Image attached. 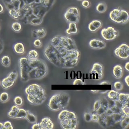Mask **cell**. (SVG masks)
Masks as SVG:
<instances>
[{"mask_svg": "<svg viewBox=\"0 0 129 129\" xmlns=\"http://www.w3.org/2000/svg\"><path fill=\"white\" fill-rule=\"evenodd\" d=\"M113 86L117 91H120L123 88V84L121 82L119 81L115 82L113 84Z\"/></svg>", "mask_w": 129, "mask_h": 129, "instance_id": "cell-33", "label": "cell"}, {"mask_svg": "<svg viewBox=\"0 0 129 129\" xmlns=\"http://www.w3.org/2000/svg\"><path fill=\"white\" fill-rule=\"evenodd\" d=\"M107 6L104 2H99L96 6V10L99 13H103L106 11Z\"/></svg>", "mask_w": 129, "mask_h": 129, "instance_id": "cell-23", "label": "cell"}, {"mask_svg": "<svg viewBox=\"0 0 129 129\" xmlns=\"http://www.w3.org/2000/svg\"><path fill=\"white\" fill-rule=\"evenodd\" d=\"M118 94L119 93L116 91L111 90L107 93V97L110 100L113 101H116L118 99Z\"/></svg>", "mask_w": 129, "mask_h": 129, "instance_id": "cell-24", "label": "cell"}, {"mask_svg": "<svg viewBox=\"0 0 129 129\" xmlns=\"http://www.w3.org/2000/svg\"><path fill=\"white\" fill-rule=\"evenodd\" d=\"M9 99V95L8 93L4 92L0 94V101L2 102H7Z\"/></svg>", "mask_w": 129, "mask_h": 129, "instance_id": "cell-30", "label": "cell"}, {"mask_svg": "<svg viewBox=\"0 0 129 129\" xmlns=\"http://www.w3.org/2000/svg\"><path fill=\"white\" fill-rule=\"evenodd\" d=\"M27 110L23 108H20L16 105L13 106L8 113V115L10 117L16 119L25 118Z\"/></svg>", "mask_w": 129, "mask_h": 129, "instance_id": "cell-10", "label": "cell"}, {"mask_svg": "<svg viewBox=\"0 0 129 129\" xmlns=\"http://www.w3.org/2000/svg\"><path fill=\"white\" fill-rule=\"evenodd\" d=\"M99 117V116L97 114L93 112L91 114V121H93L94 122H98Z\"/></svg>", "mask_w": 129, "mask_h": 129, "instance_id": "cell-38", "label": "cell"}, {"mask_svg": "<svg viewBox=\"0 0 129 129\" xmlns=\"http://www.w3.org/2000/svg\"><path fill=\"white\" fill-rule=\"evenodd\" d=\"M38 52L35 50H30L28 54V58L31 59H35L38 58Z\"/></svg>", "mask_w": 129, "mask_h": 129, "instance_id": "cell-27", "label": "cell"}, {"mask_svg": "<svg viewBox=\"0 0 129 129\" xmlns=\"http://www.w3.org/2000/svg\"><path fill=\"white\" fill-rule=\"evenodd\" d=\"M27 100L33 105H40L46 99V94L44 88L37 84H32L25 89Z\"/></svg>", "mask_w": 129, "mask_h": 129, "instance_id": "cell-3", "label": "cell"}, {"mask_svg": "<svg viewBox=\"0 0 129 129\" xmlns=\"http://www.w3.org/2000/svg\"><path fill=\"white\" fill-rule=\"evenodd\" d=\"M82 6L85 8H88L90 7L91 5V3L88 0H83L82 2Z\"/></svg>", "mask_w": 129, "mask_h": 129, "instance_id": "cell-37", "label": "cell"}, {"mask_svg": "<svg viewBox=\"0 0 129 129\" xmlns=\"http://www.w3.org/2000/svg\"><path fill=\"white\" fill-rule=\"evenodd\" d=\"M1 62L2 64L4 67H9L11 63V60L9 56H8V55L3 56L1 59Z\"/></svg>", "mask_w": 129, "mask_h": 129, "instance_id": "cell-26", "label": "cell"}, {"mask_svg": "<svg viewBox=\"0 0 129 129\" xmlns=\"http://www.w3.org/2000/svg\"><path fill=\"white\" fill-rule=\"evenodd\" d=\"M50 43L70 50L77 49L74 41L71 38L67 36H55L51 40Z\"/></svg>", "mask_w": 129, "mask_h": 129, "instance_id": "cell-7", "label": "cell"}, {"mask_svg": "<svg viewBox=\"0 0 129 129\" xmlns=\"http://www.w3.org/2000/svg\"><path fill=\"white\" fill-rule=\"evenodd\" d=\"M78 1H82V0H78Z\"/></svg>", "mask_w": 129, "mask_h": 129, "instance_id": "cell-48", "label": "cell"}, {"mask_svg": "<svg viewBox=\"0 0 129 129\" xmlns=\"http://www.w3.org/2000/svg\"><path fill=\"white\" fill-rule=\"evenodd\" d=\"M3 10H4L3 7V6L0 4V13H2V12H3Z\"/></svg>", "mask_w": 129, "mask_h": 129, "instance_id": "cell-45", "label": "cell"}, {"mask_svg": "<svg viewBox=\"0 0 129 129\" xmlns=\"http://www.w3.org/2000/svg\"><path fill=\"white\" fill-rule=\"evenodd\" d=\"M85 82L81 79H76L73 82V85H84Z\"/></svg>", "mask_w": 129, "mask_h": 129, "instance_id": "cell-40", "label": "cell"}, {"mask_svg": "<svg viewBox=\"0 0 129 129\" xmlns=\"http://www.w3.org/2000/svg\"><path fill=\"white\" fill-rule=\"evenodd\" d=\"M28 122L31 123H34L36 122L37 118L36 116L31 112H30L29 110H27V114L25 118Z\"/></svg>", "mask_w": 129, "mask_h": 129, "instance_id": "cell-25", "label": "cell"}, {"mask_svg": "<svg viewBox=\"0 0 129 129\" xmlns=\"http://www.w3.org/2000/svg\"><path fill=\"white\" fill-rule=\"evenodd\" d=\"M20 74L22 80L27 81L31 79H40L48 73V68L46 63L38 58L29 59L22 57L19 60Z\"/></svg>", "mask_w": 129, "mask_h": 129, "instance_id": "cell-2", "label": "cell"}, {"mask_svg": "<svg viewBox=\"0 0 129 129\" xmlns=\"http://www.w3.org/2000/svg\"><path fill=\"white\" fill-rule=\"evenodd\" d=\"M44 53L50 62L62 68H72L77 66L80 55L78 49L70 50L50 42L45 47Z\"/></svg>", "mask_w": 129, "mask_h": 129, "instance_id": "cell-1", "label": "cell"}, {"mask_svg": "<svg viewBox=\"0 0 129 129\" xmlns=\"http://www.w3.org/2000/svg\"><path fill=\"white\" fill-rule=\"evenodd\" d=\"M120 122V126L123 129L127 128L129 126V116L123 115Z\"/></svg>", "mask_w": 129, "mask_h": 129, "instance_id": "cell-22", "label": "cell"}, {"mask_svg": "<svg viewBox=\"0 0 129 129\" xmlns=\"http://www.w3.org/2000/svg\"><path fill=\"white\" fill-rule=\"evenodd\" d=\"M60 124L64 129H75L78 125V119L76 114L73 111L63 110L58 116Z\"/></svg>", "mask_w": 129, "mask_h": 129, "instance_id": "cell-5", "label": "cell"}, {"mask_svg": "<svg viewBox=\"0 0 129 129\" xmlns=\"http://www.w3.org/2000/svg\"><path fill=\"white\" fill-rule=\"evenodd\" d=\"M123 72V69L121 66L119 64L115 65L113 69V74L116 79H120L122 77Z\"/></svg>", "mask_w": 129, "mask_h": 129, "instance_id": "cell-18", "label": "cell"}, {"mask_svg": "<svg viewBox=\"0 0 129 129\" xmlns=\"http://www.w3.org/2000/svg\"><path fill=\"white\" fill-rule=\"evenodd\" d=\"M80 12L78 8L72 7L69 8L64 14L66 20L69 23H77L79 20Z\"/></svg>", "mask_w": 129, "mask_h": 129, "instance_id": "cell-9", "label": "cell"}, {"mask_svg": "<svg viewBox=\"0 0 129 129\" xmlns=\"http://www.w3.org/2000/svg\"><path fill=\"white\" fill-rule=\"evenodd\" d=\"M114 54L118 57L126 59L129 57V46L125 43H122L114 50Z\"/></svg>", "mask_w": 129, "mask_h": 129, "instance_id": "cell-11", "label": "cell"}, {"mask_svg": "<svg viewBox=\"0 0 129 129\" xmlns=\"http://www.w3.org/2000/svg\"><path fill=\"white\" fill-rule=\"evenodd\" d=\"M12 28L14 31L19 32L22 29V26L20 23L18 22H15L12 25Z\"/></svg>", "mask_w": 129, "mask_h": 129, "instance_id": "cell-28", "label": "cell"}, {"mask_svg": "<svg viewBox=\"0 0 129 129\" xmlns=\"http://www.w3.org/2000/svg\"><path fill=\"white\" fill-rule=\"evenodd\" d=\"M14 50L16 53L19 54H23L25 52L24 45L22 43H17L14 45Z\"/></svg>", "mask_w": 129, "mask_h": 129, "instance_id": "cell-21", "label": "cell"}, {"mask_svg": "<svg viewBox=\"0 0 129 129\" xmlns=\"http://www.w3.org/2000/svg\"><path fill=\"white\" fill-rule=\"evenodd\" d=\"M124 67H125V69H126V71H129V62H127L125 63Z\"/></svg>", "mask_w": 129, "mask_h": 129, "instance_id": "cell-43", "label": "cell"}, {"mask_svg": "<svg viewBox=\"0 0 129 129\" xmlns=\"http://www.w3.org/2000/svg\"><path fill=\"white\" fill-rule=\"evenodd\" d=\"M84 119L87 122L91 121V114L90 113L85 112L84 113Z\"/></svg>", "mask_w": 129, "mask_h": 129, "instance_id": "cell-39", "label": "cell"}, {"mask_svg": "<svg viewBox=\"0 0 129 129\" xmlns=\"http://www.w3.org/2000/svg\"><path fill=\"white\" fill-rule=\"evenodd\" d=\"M18 74L17 72L13 71L9 74L8 76L5 78L1 82V85L3 88L8 89L13 85L17 78Z\"/></svg>", "mask_w": 129, "mask_h": 129, "instance_id": "cell-13", "label": "cell"}, {"mask_svg": "<svg viewBox=\"0 0 129 129\" xmlns=\"http://www.w3.org/2000/svg\"><path fill=\"white\" fill-rule=\"evenodd\" d=\"M101 35L105 40H111L118 36V33L112 27H108L101 30Z\"/></svg>", "mask_w": 129, "mask_h": 129, "instance_id": "cell-12", "label": "cell"}, {"mask_svg": "<svg viewBox=\"0 0 129 129\" xmlns=\"http://www.w3.org/2000/svg\"><path fill=\"white\" fill-rule=\"evenodd\" d=\"M66 32L69 35L73 34H76L78 32V28L77 26V23H69V28L66 30Z\"/></svg>", "mask_w": 129, "mask_h": 129, "instance_id": "cell-20", "label": "cell"}, {"mask_svg": "<svg viewBox=\"0 0 129 129\" xmlns=\"http://www.w3.org/2000/svg\"><path fill=\"white\" fill-rule=\"evenodd\" d=\"M124 81H125V82L126 83V85L128 86H129V76L127 75V76L125 77V79H124Z\"/></svg>", "mask_w": 129, "mask_h": 129, "instance_id": "cell-42", "label": "cell"}, {"mask_svg": "<svg viewBox=\"0 0 129 129\" xmlns=\"http://www.w3.org/2000/svg\"><path fill=\"white\" fill-rule=\"evenodd\" d=\"M9 14L12 17L15 19H18L20 16V12L16 9H12L9 11Z\"/></svg>", "mask_w": 129, "mask_h": 129, "instance_id": "cell-29", "label": "cell"}, {"mask_svg": "<svg viewBox=\"0 0 129 129\" xmlns=\"http://www.w3.org/2000/svg\"><path fill=\"white\" fill-rule=\"evenodd\" d=\"M117 100L122 105H128L129 94L128 93H120L118 94Z\"/></svg>", "mask_w": 129, "mask_h": 129, "instance_id": "cell-19", "label": "cell"}, {"mask_svg": "<svg viewBox=\"0 0 129 129\" xmlns=\"http://www.w3.org/2000/svg\"><path fill=\"white\" fill-rule=\"evenodd\" d=\"M3 126V123L0 122V129H2Z\"/></svg>", "mask_w": 129, "mask_h": 129, "instance_id": "cell-46", "label": "cell"}, {"mask_svg": "<svg viewBox=\"0 0 129 129\" xmlns=\"http://www.w3.org/2000/svg\"><path fill=\"white\" fill-rule=\"evenodd\" d=\"M110 83L108 82H106V81H103L100 83H99L100 85H107V84H109Z\"/></svg>", "mask_w": 129, "mask_h": 129, "instance_id": "cell-44", "label": "cell"}, {"mask_svg": "<svg viewBox=\"0 0 129 129\" xmlns=\"http://www.w3.org/2000/svg\"><path fill=\"white\" fill-rule=\"evenodd\" d=\"M33 45L35 47L39 48V47H41V46L42 45V41L40 39H36L34 40V41H33Z\"/></svg>", "mask_w": 129, "mask_h": 129, "instance_id": "cell-36", "label": "cell"}, {"mask_svg": "<svg viewBox=\"0 0 129 129\" xmlns=\"http://www.w3.org/2000/svg\"><path fill=\"white\" fill-rule=\"evenodd\" d=\"M32 129H40V126L39 123H34L33 125L32 126Z\"/></svg>", "mask_w": 129, "mask_h": 129, "instance_id": "cell-41", "label": "cell"}, {"mask_svg": "<svg viewBox=\"0 0 129 129\" xmlns=\"http://www.w3.org/2000/svg\"><path fill=\"white\" fill-rule=\"evenodd\" d=\"M89 46L94 49H102L106 46V43L102 40L93 39L89 41Z\"/></svg>", "mask_w": 129, "mask_h": 129, "instance_id": "cell-16", "label": "cell"}, {"mask_svg": "<svg viewBox=\"0 0 129 129\" xmlns=\"http://www.w3.org/2000/svg\"><path fill=\"white\" fill-rule=\"evenodd\" d=\"M102 23L100 21L95 20L90 23L88 25V29L91 32H94L99 29L102 27Z\"/></svg>", "mask_w": 129, "mask_h": 129, "instance_id": "cell-17", "label": "cell"}, {"mask_svg": "<svg viewBox=\"0 0 129 129\" xmlns=\"http://www.w3.org/2000/svg\"><path fill=\"white\" fill-rule=\"evenodd\" d=\"M36 34L38 37L39 38H42L46 34V31L43 28H40L36 31Z\"/></svg>", "mask_w": 129, "mask_h": 129, "instance_id": "cell-31", "label": "cell"}, {"mask_svg": "<svg viewBox=\"0 0 129 129\" xmlns=\"http://www.w3.org/2000/svg\"><path fill=\"white\" fill-rule=\"evenodd\" d=\"M91 91H92L93 92H94V93H96V92H98V90H91Z\"/></svg>", "mask_w": 129, "mask_h": 129, "instance_id": "cell-47", "label": "cell"}, {"mask_svg": "<svg viewBox=\"0 0 129 129\" xmlns=\"http://www.w3.org/2000/svg\"><path fill=\"white\" fill-rule=\"evenodd\" d=\"M109 106V100L106 98H102L95 101L93 105V112L99 116L105 113L106 109Z\"/></svg>", "mask_w": 129, "mask_h": 129, "instance_id": "cell-8", "label": "cell"}, {"mask_svg": "<svg viewBox=\"0 0 129 129\" xmlns=\"http://www.w3.org/2000/svg\"><path fill=\"white\" fill-rule=\"evenodd\" d=\"M3 128L5 129H13V126L12 125V123L9 121H6L3 123Z\"/></svg>", "mask_w": 129, "mask_h": 129, "instance_id": "cell-35", "label": "cell"}, {"mask_svg": "<svg viewBox=\"0 0 129 129\" xmlns=\"http://www.w3.org/2000/svg\"><path fill=\"white\" fill-rule=\"evenodd\" d=\"M122 113L126 116H129V106L128 105H123L121 107Z\"/></svg>", "mask_w": 129, "mask_h": 129, "instance_id": "cell-34", "label": "cell"}, {"mask_svg": "<svg viewBox=\"0 0 129 129\" xmlns=\"http://www.w3.org/2000/svg\"><path fill=\"white\" fill-rule=\"evenodd\" d=\"M110 20L117 23L125 24L128 22L129 15L127 11L121 8H115L109 13Z\"/></svg>", "mask_w": 129, "mask_h": 129, "instance_id": "cell-6", "label": "cell"}, {"mask_svg": "<svg viewBox=\"0 0 129 129\" xmlns=\"http://www.w3.org/2000/svg\"><path fill=\"white\" fill-rule=\"evenodd\" d=\"M70 97L67 93L64 92L56 93L51 97L48 106L52 111H58L67 106Z\"/></svg>", "mask_w": 129, "mask_h": 129, "instance_id": "cell-4", "label": "cell"}, {"mask_svg": "<svg viewBox=\"0 0 129 129\" xmlns=\"http://www.w3.org/2000/svg\"><path fill=\"white\" fill-rule=\"evenodd\" d=\"M14 101L15 105L18 106L22 105L23 103V100L21 96L15 97L14 99Z\"/></svg>", "mask_w": 129, "mask_h": 129, "instance_id": "cell-32", "label": "cell"}, {"mask_svg": "<svg viewBox=\"0 0 129 129\" xmlns=\"http://www.w3.org/2000/svg\"><path fill=\"white\" fill-rule=\"evenodd\" d=\"M39 124L40 129H52L54 126V124L51 120L47 117L43 118Z\"/></svg>", "mask_w": 129, "mask_h": 129, "instance_id": "cell-15", "label": "cell"}, {"mask_svg": "<svg viewBox=\"0 0 129 129\" xmlns=\"http://www.w3.org/2000/svg\"><path fill=\"white\" fill-rule=\"evenodd\" d=\"M90 73L94 77H96L95 79H101L103 75V67L100 63H95Z\"/></svg>", "mask_w": 129, "mask_h": 129, "instance_id": "cell-14", "label": "cell"}]
</instances>
